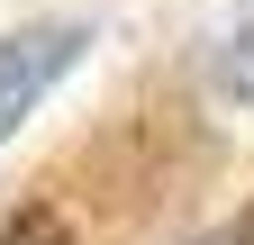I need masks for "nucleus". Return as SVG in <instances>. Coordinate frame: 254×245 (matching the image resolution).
I'll use <instances>...</instances> for the list:
<instances>
[{
  "label": "nucleus",
  "instance_id": "2",
  "mask_svg": "<svg viewBox=\"0 0 254 245\" xmlns=\"http://www.w3.org/2000/svg\"><path fill=\"white\" fill-rule=\"evenodd\" d=\"M218 73H227V91H236V100H254V9H245V27L227 37V55H218Z\"/></svg>",
  "mask_w": 254,
  "mask_h": 245
},
{
  "label": "nucleus",
  "instance_id": "3",
  "mask_svg": "<svg viewBox=\"0 0 254 245\" xmlns=\"http://www.w3.org/2000/svg\"><path fill=\"white\" fill-rule=\"evenodd\" d=\"M218 245H227V236H218Z\"/></svg>",
  "mask_w": 254,
  "mask_h": 245
},
{
  "label": "nucleus",
  "instance_id": "1",
  "mask_svg": "<svg viewBox=\"0 0 254 245\" xmlns=\"http://www.w3.org/2000/svg\"><path fill=\"white\" fill-rule=\"evenodd\" d=\"M82 46H91V27H73V18H27L0 37V145L46 109V91L82 64Z\"/></svg>",
  "mask_w": 254,
  "mask_h": 245
}]
</instances>
